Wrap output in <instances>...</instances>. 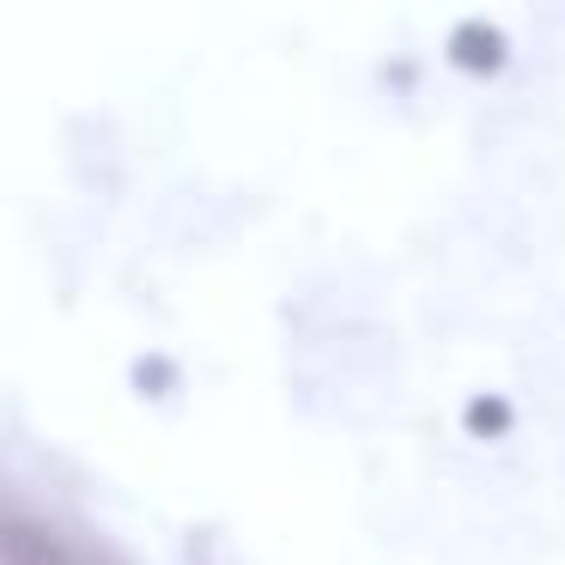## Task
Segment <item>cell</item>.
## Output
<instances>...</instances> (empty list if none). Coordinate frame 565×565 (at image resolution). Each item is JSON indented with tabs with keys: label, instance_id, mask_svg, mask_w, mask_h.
Returning <instances> with one entry per match:
<instances>
[{
	"label": "cell",
	"instance_id": "6da1fadb",
	"mask_svg": "<svg viewBox=\"0 0 565 565\" xmlns=\"http://www.w3.org/2000/svg\"><path fill=\"white\" fill-rule=\"evenodd\" d=\"M0 565H122V559L92 529L50 516L43 504L7 492L0 499Z\"/></svg>",
	"mask_w": 565,
	"mask_h": 565
},
{
	"label": "cell",
	"instance_id": "7a4b0ae2",
	"mask_svg": "<svg viewBox=\"0 0 565 565\" xmlns=\"http://www.w3.org/2000/svg\"><path fill=\"white\" fill-rule=\"evenodd\" d=\"M135 390L140 395H164L171 390V365H164V359H135Z\"/></svg>",
	"mask_w": 565,
	"mask_h": 565
}]
</instances>
